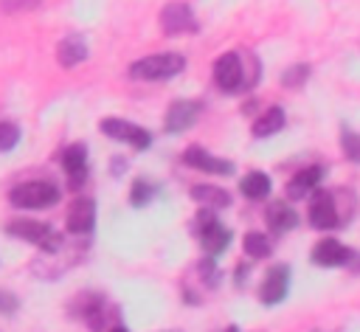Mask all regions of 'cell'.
I'll list each match as a JSON object with an SVG mask.
<instances>
[{
    "label": "cell",
    "instance_id": "1",
    "mask_svg": "<svg viewBox=\"0 0 360 332\" xmlns=\"http://www.w3.org/2000/svg\"><path fill=\"white\" fill-rule=\"evenodd\" d=\"M183 68H186L183 53H172V51L169 53H149V56L129 65V76L141 79V82H163V79L183 73Z\"/></svg>",
    "mask_w": 360,
    "mask_h": 332
},
{
    "label": "cell",
    "instance_id": "2",
    "mask_svg": "<svg viewBox=\"0 0 360 332\" xmlns=\"http://www.w3.org/2000/svg\"><path fill=\"white\" fill-rule=\"evenodd\" d=\"M6 234L37 245L42 253H59L62 250V234H56L48 222H39V219H11L6 225Z\"/></svg>",
    "mask_w": 360,
    "mask_h": 332
},
{
    "label": "cell",
    "instance_id": "3",
    "mask_svg": "<svg viewBox=\"0 0 360 332\" xmlns=\"http://www.w3.org/2000/svg\"><path fill=\"white\" fill-rule=\"evenodd\" d=\"M8 203L14 208H28V211H39V208H51L53 203H59V189L48 180H28L11 189Z\"/></svg>",
    "mask_w": 360,
    "mask_h": 332
},
{
    "label": "cell",
    "instance_id": "4",
    "mask_svg": "<svg viewBox=\"0 0 360 332\" xmlns=\"http://www.w3.org/2000/svg\"><path fill=\"white\" fill-rule=\"evenodd\" d=\"M197 236H200V245L208 256H219L228 245H231V231L211 214V208H202L197 214Z\"/></svg>",
    "mask_w": 360,
    "mask_h": 332
},
{
    "label": "cell",
    "instance_id": "5",
    "mask_svg": "<svg viewBox=\"0 0 360 332\" xmlns=\"http://www.w3.org/2000/svg\"><path fill=\"white\" fill-rule=\"evenodd\" d=\"M98 127H101V132H104L107 138L124 141V143H129L132 149H149V146H152V132L143 129V127H138V124H132V121H124V118H104Z\"/></svg>",
    "mask_w": 360,
    "mask_h": 332
},
{
    "label": "cell",
    "instance_id": "6",
    "mask_svg": "<svg viewBox=\"0 0 360 332\" xmlns=\"http://www.w3.org/2000/svg\"><path fill=\"white\" fill-rule=\"evenodd\" d=\"M309 225L318 231H329L340 225V214L335 205V194L326 189H315L309 200Z\"/></svg>",
    "mask_w": 360,
    "mask_h": 332
},
{
    "label": "cell",
    "instance_id": "7",
    "mask_svg": "<svg viewBox=\"0 0 360 332\" xmlns=\"http://www.w3.org/2000/svg\"><path fill=\"white\" fill-rule=\"evenodd\" d=\"M214 82H217V87H219L222 93H236V90L242 87L245 70H242L239 53L228 51V53H222V56L214 62Z\"/></svg>",
    "mask_w": 360,
    "mask_h": 332
},
{
    "label": "cell",
    "instance_id": "8",
    "mask_svg": "<svg viewBox=\"0 0 360 332\" xmlns=\"http://www.w3.org/2000/svg\"><path fill=\"white\" fill-rule=\"evenodd\" d=\"M160 28H163L169 37L197 31V20H194L191 6H188V3H180V0L163 6V11H160Z\"/></svg>",
    "mask_w": 360,
    "mask_h": 332
},
{
    "label": "cell",
    "instance_id": "9",
    "mask_svg": "<svg viewBox=\"0 0 360 332\" xmlns=\"http://www.w3.org/2000/svg\"><path fill=\"white\" fill-rule=\"evenodd\" d=\"M309 259L315 264H321V267H343V264L357 262V253L352 248H346L343 242H338V239H321L312 248V256Z\"/></svg>",
    "mask_w": 360,
    "mask_h": 332
},
{
    "label": "cell",
    "instance_id": "10",
    "mask_svg": "<svg viewBox=\"0 0 360 332\" xmlns=\"http://www.w3.org/2000/svg\"><path fill=\"white\" fill-rule=\"evenodd\" d=\"M183 163L197 169V172H205V174H233V163L225 160V158H217L214 152L202 149V146H188L183 152Z\"/></svg>",
    "mask_w": 360,
    "mask_h": 332
},
{
    "label": "cell",
    "instance_id": "11",
    "mask_svg": "<svg viewBox=\"0 0 360 332\" xmlns=\"http://www.w3.org/2000/svg\"><path fill=\"white\" fill-rule=\"evenodd\" d=\"M200 101H191V98H180V101H172L169 110H166V121H163V129L166 132H186L188 127H194V121L200 118Z\"/></svg>",
    "mask_w": 360,
    "mask_h": 332
},
{
    "label": "cell",
    "instance_id": "12",
    "mask_svg": "<svg viewBox=\"0 0 360 332\" xmlns=\"http://www.w3.org/2000/svg\"><path fill=\"white\" fill-rule=\"evenodd\" d=\"M287 290H290V267L287 264H276V267L267 270V276H264V281L259 287V298H262V304L273 307V304L284 301Z\"/></svg>",
    "mask_w": 360,
    "mask_h": 332
},
{
    "label": "cell",
    "instance_id": "13",
    "mask_svg": "<svg viewBox=\"0 0 360 332\" xmlns=\"http://www.w3.org/2000/svg\"><path fill=\"white\" fill-rule=\"evenodd\" d=\"M65 225H68L70 234H79V236L90 234L93 225H96V203L90 197H76L70 203V208H68Z\"/></svg>",
    "mask_w": 360,
    "mask_h": 332
},
{
    "label": "cell",
    "instance_id": "14",
    "mask_svg": "<svg viewBox=\"0 0 360 332\" xmlns=\"http://www.w3.org/2000/svg\"><path fill=\"white\" fill-rule=\"evenodd\" d=\"M73 312H76V318H82L93 332H101V326H104V295H98V293H82L76 301H73V307H70Z\"/></svg>",
    "mask_w": 360,
    "mask_h": 332
},
{
    "label": "cell",
    "instance_id": "15",
    "mask_svg": "<svg viewBox=\"0 0 360 332\" xmlns=\"http://www.w3.org/2000/svg\"><path fill=\"white\" fill-rule=\"evenodd\" d=\"M62 169L68 174L70 189H79L87 180V146L84 143H70L62 152Z\"/></svg>",
    "mask_w": 360,
    "mask_h": 332
},
{
    "label": "cell",
    "instance_id": "16",
    "mask_svg": "<svg viewBox=\"0 0 360 332\" xmlns=\"http://www.w3.org/2000/svg\"><path fill=\"white\" fill-rule=\"evenodd\" d=\"M321 177H323V169H321V166H307V169H301V172L292 174V180L287 183V197H292V200L309 197V194L318 189Z\"/></svg>",
    "mask_w": 360,
    "mask_h": 332
},
{
    "label": "cell",
    "instance_id": "17",
    "mask_svg": "<svg viewBox=\"0 0 360 332\" xmlns=\"http://www.w3.org/2000/svg\"><path fill=\"white\" fill-rule=\"evenodd\" d=\"M56 59H59L62 68H76L79 62H84V59H87V42H84V37L68 34V37L56 45Z\"/></svg>",
    "mask_w": 360,
    "mask_h": 332
},
{
    "label": "cell",
    "instance_id": "18",
    "mask_svg": "<svg viewBox=\"0 0 360 332\" xmlns=\"http://www.w3.org/2000/svg\"><path fill=\"white\" fill-rule=\"evenodd\" d=\"M191 200L200 203L202 208H228L231 205V194L219 186H211V183L191 186Z\"/></svg>",
    "mask_w": 360,
    "mask_h": 332
},
{
    "label": "cell",
    "instance_id": "19",
    "mask_svg": "<svg viewBox=\"0 0 360 332\" xmlns=\"http://www.w3.org/2000/svg\"><path fill=\"white\" fill-rule=\"evenodd\" d=\"M267 225L276 231V234H284V231H292L295 225H298V214L292 211V205H287V203H270V208H267Z\"/></svg>",
    "mask_w": 360,
    "mask_h": 332
},
{
    "label": "cell",
    "instance_id": "20",
    "mask_svg": "<svg viewBox=\"0 0 360 332\" xmlns=\"http://www.w3.org/2000/svg\"><path fill=\"white\" fill-rule=\"evenodd\" d=\"M281 127H284V110H281V107H270V110H264V113L253 121V135H256V138H270V135H276Z\"/></svg>",
    "mask_w": 360,
    "mask_h": 332
},
{
    "label": "cell",
    "instance_id": "21",
    "mask_svg": "<svg viewBox=\"0 0 360 332\" xmlns=\"http://www.w3.org/2000/svg\"><path fill=\"white\" fill-rule=\"evenodd\" d=\"M239 191L248 197V200H264L270 194V177L264 172H248L242 180H239Z\"/></svg>",
    "mask_w": 360,
    "mask_h": 332
},
{
    "label": "cell",
    "instance_id": "22",
    "mask_svg": "<svg viewBox=\"0 0 360 332\" xmlns=\"http://www.w3.org/2000/svg\"><path fill=\"white\" fill-rule=\"evenodd\" d=\"M242 245H245V253L253 256V259H264V256H270V239H267L264 234H259V231L245 234Z\"/></svg>",
    "mask_w": 360,
    "mask_h": 332
},
{
    "label": "cell",
    "instance_id": "23",
    "mask_svg": "<svg viewBox=\"0 0 360 332\" xmlns=\"http://www.w3.org/2000/svg\"><path fill=\"white\" fill-rule=\"evenodd\" d=\"M155 194H158V186L149 183L146 177H138V180L132 183V189H129V203H132L135 208H141V205H146Z\"/></svg>",
    "mask_w": 360,
    "mask_h": 332
},
{
    "label": "cell",
    "instance_id": "24",
    "mask_svg": "<svg viewBox=\"0 0 360 332\" xmlns=\"http://www.w3.org/2000/svg\"><path fill=\"white\" fill-rule=\"evenodd\" d=\"M20 143V127L14 121H0V152H11Z\"/></svg>",
    "mask_w": 360,
    "mask_h": 332
},
{
    "label": "cell",
    "instance_id": "25",
    "mask_svg": "<svg viewBox=\"0 0 360 332\" xmlns=\"http://www.w3.org/2000/svg\"><path fill=\"white\" fill-rule=\"evenodd\" d=\"M307 76H309V65H292V68L284 70L281 84H284V87H301V84L307 82Z\"/></svg>",
    "mask_w": 360,
    "mask_h": 332
},
{
    "label": "cell",
    "instance_id": "26",
    "mask_svg": "<svg viewBox=\"0 0 360 332\" xmlns=\"http://www.w3.org/2000/svg\"><path fill=\"white\" fill-rule=\"evenodd\" d=\"M340 143H343V155H346L352 163H360V135L346 129L343 138H340Z\"/></svg>",
    "mask_w": 360,
    "mask_h": 332
},
{
    "label": "cell",
    "instance_id": "27",
    "mask_svg": "<svg viewBox=\"0 0 360 332\" xmlns=\"http://www.w3.org/2000/svg\"><path fill=\"white\" fill-rule=\"evenodd\" d=\"M42 0H0V8L6 14H17V11H28V8H37Z\"/></svg>",
    "mask_w": 360,
    "mask_h": 332
},
{
    "label": "cell",
    "instance_id": "28",
    "mask_svg": "<svg viewBox=\"0 0 360 332\" xmlns=\"http://www.w3.org/2000/svg\"><path fill=\"white\" fill-rule=\"evenodd\" d=\"M200 276H205L211 287L219 281V270H217V264H214V256H208V259L200 262Z\"/></svg>",
    "mask_w": 360,
    "mask_h": 332
},
{
    "label": "cell",
    "instance_id": "29",
    "mask_svg": "<svg viewBox=\"0 0 360 332\" xmlns=\"http://www.w3.org/2000/svg\"><path fill=\"white\" fill-rule=\"evenodd\" d=\"M20 307V301L11 295V293H6V290H0V312H6V315H11L14 309Z\"/></svg>",
    "mask_w": 360,
    "mask_h": 332
},
{
    "label": "cell",
    "instance_id": "30",
    "mask_svg": "<svg viewBox=\"0 0 360 332\" xmlns=\"http://www.w3.org/2000/svg\"><path fill=\"white\" fill-rule=\"evenodd\" d=\"M110 332H129V329H127V326H112Z\"/></svg>",
    "mask_w": 360,
    "mask_h": 332
},
{
    "label": "cell",
    "instance_id": "31",
    "mask_svg": "<svg viewBox=\"0 0 360 332\" xmlns=\"http://www.w3.org/2000/svg\"><path fill=\"white\" fill-rule=\"evenodd\" d=\"M225 332H239V329H236V326H228V329H225Z\"/></svg>",
    "mask_w": 360,
    "mask_h": 332
},
{
    "label": "cell",
    "instance_id": "32",
    "mask_svg": "<svg viewBox=\"0 0 360 332\" xmlns=\"http://www.w3.org/2000/svg\"><path fill=\"white\" fill-rule=\"evenodd\" d=\"M169 332H174V329H169Z\"/></svg>",
    "mask_w": 360,
    "mask_h": 332
}]
</instances>
